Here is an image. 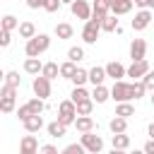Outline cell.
Segmentation results:
<instances>
[{
    "mask_svg": "<svg viewBox=\"0 0 154 154\" xmlns=\"http://www.w3.org/2000/svg\"><path fill=\"white\" fill-rule=\"evenodd\" d=\"M48 48H51V36H48V34H36L34 38L26 41L24 53H26V58H38V55H43Z\"/></svg>",
    "mask_w": 154,
    "mask_h": 154,
    "instance_id": "1",
    "label": "cell"
},
{
    "mask_svg": "<svg viewBox=\"0 0 154 154\" xmlns=\"http://www.w3.org/2000/svg\"><path fill=\"white\" fill-rule=\"evenodd\" d=\"M111 99L116 101V103H132L135 101V96H132V82H128V79H120V82H113V87H111Z\"/></svg>",
    "mask_w": 154,
    "mask_h": 154,
    "instance_id": "2",
    "label": "cell"
},
{
    "mask_svg": "<svg viewBox=\"0 0 154 154\" xmlns=\"http://www.w3.org/2000/svg\"><path fill=\"white\" fill-rule=\"evenodd\" d=\"M43 111H46V101L38 99V96H34V99H29L26 103H22V106L17 108V118H19V120H26V118H31V116H41Z\"/></svg>",
    "mask_w": 154,
    "mask_h": 154,
    "instance_id": "3",
    "label": "cell"
},
{
    "mask_svg": "<svg viewBox=\"0 0 154 154\" xmlns=\"http://www.w3.org/2000/svg\"><path fill=\"white\" fill-rule=\"evenodd\" d=\"M55 120H60L63 125H75V120H77V106H75V101L72 99H65V101H60L58 103V116H55Z\"/></svg>",
    "mask_w": 154,
    "mask_h": 154,
    "instance_id": "4",
    "label": "cell"
},
{
    "mask_svg": "<svg viewBox=\"0 0 154 154\" xmlns=\"http://www.w3.org/2000/svg\"><path fill=\"white\" fill-rule=\"evenodd\" d=\"M79 144L87 149V154H103V137L96 135V132L79 135Z\"/></svg>",
    "mask_w": 154,
    "mask_h": 154,
    "instance_id": "5",
    "label": "cell"
},
{
    "mask_svg": "<svg viewBox=\"0 0 154 154\" xmlns=\"http://www.w3.org/2000/svg\"><path fill=\"white\" fill-rule=\"evenodd\" d=\"M17 91H19V89H12V87L2 84V89H0V111H2V113H12V111H14Z\"/></svg>",
    "mask_w": 154,
    "mask_h": 154,
    "instance_id": "6",
    "label": "cell"
},
{
    "mask_svg": "<svg viewBox=\"0 0 154 154\" xmlns=\"http://www.w3.org/2000/svg\"><path fill=\"white\" fill-rule=\"evenodd\" d=\"M31 89H34V96H38V99H48L51 94H53V87H51V79H46L43 75H38V77H34V82H31Z\"/></svg>",
    "mask_w": 154,
    "mask_h": 154,
    "instance_id": "7",
    "label": "cell"
},
{
    "mask_svg": "<svg viewBox=\"0 0 154 154\" xmlns=\"http://www.w3.org/2000/svg\"><path fill=\"white\" fill-rule=\"evenodd\" d=\"M152 10H137L135 12V17L130 19V26H132V31H144L149 24H152Z\"/></svg>",
    "mask_w": 154,
    "mask_h": 154,
    "instance_id": "8",
    "label": "cell"
},
{
    "mask_svg": "<svg viewBox=\"0 0 154 154\" xmlns=\"http://www.w3.org/2000/svg\"><path fill=\"white\" fill-rule=\"evenodd\" d=\"M99 34H101V24H99V22H94V19H89V22H84V26H82V41H84L87 46H91V43H96V38H99Z\"/></svg>",
    "mask_w": 154,
    "mask_h": 154,
    "instance_id": "9",
    "label": "cell"
},
{
    "mask_svg": "<svg viewBox=\"0 0 154 154\" xmlns=\"http://www.w3.org/2000/svg\"><path fill=\"white\" fill-rule=\"evenodd\" d=\"M70 12H72V17L82 19V22H89L91 19V2L89 0H75L70 5Z\"/></svg>",
    "mask_w": 154,
    "mask_h": 154,
    "instance_id": "10",
    "label": "cell"
},
{
    "mask_svg": "<svg viewBox=\"0 0 154 154\" xmlns=\"http://www.w3.org/2000/svg\"><path fill=\"white\" fill-rule=\"evenodd\" d=\"M111 14V0H91V19L94 22H103Z\"/></svg>",
    "mask_w": 154,
    "mask_h": 154,
    "instance_id": "11",
    "label": "cell"
},
{
    "mask_svg": "<svg viewBox=\"0 0 154 154\" xmlns=\"http://www.w3.org/2000/svg\"><path fill=\"white\" fill-rule=\"evenodd\" d=\"M103 67H106L108 79H113V82H120V79L128 77V67H125L123 63H118V60H111V63H106Z\"/></svg>",
    "mask_w": 154,
    "mask_h": 154,
    "instance_id": "12",
    "label": "cell"
},
{
    "mask_svg": "<svg viewBox=\"0 0 154 154\" xmlns=\"http://www.w3.org/2000/svg\"><path fill=\"white\" fill-rule=\"evenodd\" d=\"M149 70H152V67H149L147 60H132V63L128 65V77H130L132 82H137V79H142Z\"/></svg>",
    "mask_w": 154,
    "mask_h": 154,
    "instance_id": "13",
    "label": "cell"
},
{
    "mask_svg": "<svg viewBox=\"0 0 154 154\" xmlns=\"http://www.w3.org/2000/svg\"><path fill=\"white\" fill-rule=\"evenodd\" d=\"M38 152H41L38 140H36L31 132H26V135L19 140V154H38Z\"/></svg>",
    "mask_w": 154,
    "mask_h": 154,
    "instance_id": "14",
    "label": "cell"
},
{
    "mask_svg": "<svg viewBox=\"0 0 154 154\" xmlns=\"http://www.w3.org/2000/svg\"><path fill=\"white\" fill-rule=\"evenodd\" d=\"M130 60H147V41L144 38L130 41Z\"/></svg>",
    "mask_w": 154,
    "mask_h": 154,
    "instance_id": "15",
    "label": "cell"
},
{
    "mask_svg": "<svg viewBox=\"0 0 154 154\" xmlns=\"http://www.w3.org/2000/svg\"><path fill=\"white\" fill-rule=\"evenodd\" d=\"M132 7H135V0H111V14H116V17L130 14Z\"/></svg>",
    "mask_w": 154,
    "mask_h": 154,
    "instance_id": "16",
    "label": "cell"
},
{
    "mask_svg": "<svg viewBox=\"0 0 154 154\" xmlns=\"http://www.w3.org/2000/svg\"><path fill=\"white\" fill-rule=\"evenodd\" d=\"M106 79H108V75H106V67H101V65H94V67H89V84H91V87H101Z\"/></svg>",
    "mask_w": 154,
    "mask_h": 154,
    "instance_id": "17",
    "label": "cell"
},
{
    "mask_svg": "<svg viewBox=\"0 0 154 154\" xmlns=\"http://www.w3.org/2000/svg\"><path fill=\"white\" fill-rule=\"evenodd\" d=\"M75 128H77V132H79V135H84V132H94L96 123H94V118H91V116H77Z\"/></svg>",
    "mask_w": 154,
    "mask_h": 154,
    "instance_id": "18",
    "label": "cell"
},
{
    "mask_svg": "<svg viewBox=\"0 0 154 154\" xmlns=\"http://www.w3.org/2000/svg\"><path fill=\"white\" fill-rule=\"evenodd\" d=\"M53 34H55L60 41H67V38H72V36H75V29H72V24H70V22H58V24H55V29H53Z\"/></svg>",
    "mask_w": 154,
    "mask_h": 154,
    "instance_id": "19",
    "label": "cell"
},
{
    "mask_svg": "<svg viewBox=\"0 0 154 154\" xmlns=\"http://www.w3.org/2000/svg\"><path fill=\"white\" fill-rule=\"evenodd\" d=\"M108 130H111V135H120V132H128V118L113 116V118L108 120Z\"/></svg>",
    "mask_w": 154,
    "mask_h": 154,
    "instance_id": "20",
    "label": "cell"
},
{
    "mask_svg": "<svg viewBox=\"0 0 154 154\" xmlns=\"http://www.w3.org/2000/svg\"><path fill=\"white\" fill-rule=\"evenodd\" d=\"M46 132H48L53 140H60V137H65V135H67V125H63L60 120H53V123H48V125H46Z\"/></svg>",
    "mask_w": 154,
    "mask_h": 154,
    "instance_id": "21",
    "label": "cell"
},
{
    "mask_svg": "<svg viewBox=\"0 0 154 154\" xmlns=\"http://www.w3.org/2000/svg\"><path fill=\"white\" fill-rule=\"evenodd\" d=\"M24 72L38 77V75L43 72V63H41L38 58H26V60H24Z\"/></svg>",
    "mask_w": 154,
    "mask_h": 154,
    "instance_id": "22",
    "label": "cell"
},
{
    "mask_svg": "<svg viewBox=\"0 0 154 154\" xmlns=\"http://www.w3.org/2000/svg\"><path fill=\"white\" fill-rule=\"evenodd\" d=\"M108 99H111V89H108L106 84L91 89V101H94V103H106Z\"/></svg>",
    "mask_w": 154,
    "mask_h": 154,
    "instance_id": "23",
    "label": "cell"
},
{
    "mask_svg": "<svg viewBox=\"0 0 154 154\" xmlns=\"http://www.w3.org/2000/svg\"><path fill=\"white\" fill-rule=\"evenodd\" d=\"M22 125H24V130L26 132H38L41 128H43V116H31V118H26V120H22Z\"/></svg>",
    "mask_w": 154,
    "mask_h": 154,
    "instance_id": "24",
    "label": "cell"
},
{
    "mask_svg": "<svg viewBox=\"0 0 154 154\" xmlns=\"http://www.w3.org/2000/svg\"><path fill=\"white\" fill-rule=\"evenodd\" d=\"M111 147H113V149H123V152H128V147H130V135H128V132L111 135Z\"/></svg>",
    "mask_w": 154,
    "mask_h": 154,
    "instance_id": "25",
    "label": "cell"
},
{
    "mask_svg": "<svg viewBox=\"0 0 154 154\" xmlns=\"http://www.w3.org/2000/svg\"><path fill=\"white\" fill-rule=\"evenodd\" d=\"M77 63H72V60H65V63H60V77L63 79H70L72 82V77L77 75Z\"/></svg>",
    "mask_w": 154,
    "mask_h": 154,
    "instance_id": "26",
    "label": "cell"
},
{
    "mask_svg": "<svg viewBox=\"0 0 154 154\" xmlns=\"http://www.w3.org/2000/svg\"><path fill=\"white\" fill-rule=\"evenodd\" d=\"M2 84L12 87V89H19V87H22V77H19V72H17V70H7V72L2 75Z\"/></svg>",
    "mask_w": 154,
    "mask_h": 154,
    "instance_id": "27",
    "label": "cell"
},
{
    "mask_svg": "<svg viewBox=\"0 0 154 154\" xmlns=\"http://www.w3.org/2000/svg\"><path fill=\"white\" fill-rule=\"evenodd\" d=\"M17 31H19V36H22V38H26V41H29V38H34V36L38 34V31H36V24H34V22H29V19H26V22H22Z\"/></svg>",
    "mask_w": 154,
    "mask_h": 154,
    "instance_id": "28",
    "label": "cell"
},
{
    "mask_svg": "<svg viewBox=\"0 0 154 154\" xmlns=\"http://www.w3.org/2000/svg\"><path fill=\"white\" fill-rule=\"evenodd\" d=\"M41 75H43L46 79H51V82H53V79L60 75V65H58V63H53V60H48V63H43V72H41Z\"/></svg>",
    "mask_w": 154,
    "mask_h": 154,
    "instance_id": "29",
    "label": "cell"
},
{
    "mask_svg": "<svg viewBox=\"0 0 154 154\" xmlns=\"http://www.w3.org/2000/svg\"><path fill=\"white\" fill-rule=\"evenodd\" d=\"M70 99H72L75 103H82V101H89V99H91V91H89L87 87H75L72 94H70Z\"/></svg>",
    "mask_w": 154,
    "mask_h": 154,
    "instance_id": "30",
    "label": "cell"
},
{
    "mask_svg": "<svg viewBox=\"0 0 154 154\" xmlns=\"http://www.w3.org/2000/svg\"><path fill=\"white\" fill-rule=\"evenodd\" d=\"M120 29V24H118V17L116 14H108L103 22H101V31H108V34H116Z\"/></svg>",
    "mask_w": 154,
    "mask_h": 154,
    "instance_id": "31",
    "label": "cell"
},
{
    "mask_svg": "<svg viewBox=\"0 0 154 154\" xmlns=\"http://www.w3.org/2000/svg\"><path fill=\"white\" fill-rule=\"evenodd\" d=\"M19 19L14 17V14H5L2 17V22H0V29H5V31H14V29H19Z\"/></svg>",
    "mask_w": 154,
    "mask_h": 154,
    "instance_id": "32",
    "label": "cell"
},
{
    "mask_svg": "<svg viewBox=\"0 0 154 154\" xmlns=\"http://www.w3.org/2000/svg\"><path fill=\"white\" fill-rule=\"evenodd\" d=\"M67 60L82 63V60H84V48H82V46H70V48H67Z\"/></svg>",
    "mask_w": 154,
    "mask_h": 154,
    "instance_id": "33",
    "label": "cell"
},
{
    "mask_svg": "<svg viewBox=\"0 0 154 154\" xmlns=\"http://www.w3.org/2000/svg\"><path fill=\"white\" fill-rule=\"evenodd\" d=\"M72 84H75V87H84V84H89V70L79 67V70H77V75L72 77Z\"/></svg>",
    "mask_w": 154,
    "mask_h": 154,
    "instance_id": "34",
    "label": "cell"
},
{
    "mask_svg": "<svg viewBox=\"0 0 154 154\" xmlns=\"http://www.w3.org/2000/svg\"><path fill=\"white\" fill-rule=\"evenodd\" d=\"M116 116H120V118H130V116H135V106L128 101V103H118L116 106Z\"/></svg>",
    "mask_w": 154,
    "mask_h": 154,
    "instance_id": "35",
    "label": "cell"
},
{
    "mask_svg": "<svg viewBox=\"0 0 154 154\" xmlns=\"http://www.w3.org/2000/svg\"><path fill=\"white\" fill-rule=\"evenodd\" d=\"M60 154H87V149H84L79 142H70L67 147H63V149H60Z\"/></svg>",
    "mask_w": 154,
    "mask_h": 154,
    "instance_id": "36",
    "label": "cell"
},
{
    "mask_svg": "<svg viewBox=\"0 0 154 154\" xmlns=\"http://www.w3.org/2000/svg\"><path fill=\"white\" fill-rule=\"evenodd\" d=\"M77 106V116H91V111H94V101L89 99V101H82V103H75Z\"/></svg>",
    "mask_w": 154,
    "mask_h": 154,
    "instance_id": "37",
    "label": "cell"
},
{
    "mask_svg": "<svg viewBox=\"0 0 154 154\" xmlns=\"http://www.w3.org/2000/svg\"><path fill=\"white\" fill-rule=\"evenodd\" d=\"M147 94V87L142 84V79H137V82H132V96H135V101L137 99H142Z\"/></svg>",
    "mask_w": 154,
    "mask_h": 154,
    "instance_id": "38",
    "label": "cell"
},
{
    "mask_svg": "<svg viewBox=\"0 0 154 154\" xmlns=\"http://www.w3.org/2000/svg\"><path fill=\"white\" fill-rule=\"evenodd\" d=\"M142 84L147 87V91H149V94L154 91V70H149V72H147V75L142 77Z\"/></svg>",
    "mask_w": 154,
    "mask_h": 154,
    "instance_id": "39",
    "label": "cell"
},
{
    "mask_svg": "<svg viewBox=\"0 0 154 154\" xmlns=\"http://www.w3.org/2000/svg\"><path fill=\"white\" fill-rule=\"evenodd\" d=\"M60 7H63V0H46V7H43V10L53 14V12H58Z\"/></svg>",
    "mask_w": 154,
    "mask_h": 154,
    "instance_id": "40",
    "label": "cell"
},
{
    "mask_svg": "<svg viewBox=\"0 0 154 154\" xmlns=\"http://www.w3.org/2000/svg\"><path fill=\"white\" fill-rule=\"evenodd\" d=\"M12 43V31H5V29H0V46L2 48H7Z\"/></svg>",
    "mask_w": 154,
    "mask_h": 154,
    "instance_id": "41",
    "label": "cell"
},
{
    "mask_svg": "<svg viewBox=\"0 0 154 154\" xmlns=\"http://www.w3.org/2000/svg\"><path fill=\"white\" fill-rule=\"evenodd\" d=\"M135 7H140V10H154V0H135Z\"/></svg>",
    "mask_w": 154,
    "mask_h": 154,
    "instance_id": "42",
    "label": "cell"
},
{
    "mask_svg": "<svg viewBox=\"0 0 154 154\" xmlns=\"http://www.w3.org/2000/svg\"><path fill=\"white\" fill-rule=\"evenodd\" d=\"M38 154H60L55 144H41V152Z\"/></svg>",
    "mask_w": 154,
    "mask_h": 154,
    "instance_id": "43",
    "label": "cell"
},
{
    "mask_svg": "<svg viewBox=\"0 0 154 154\" xmlns=\"http://www.w3.org/2000/svg\"><path fill=\"white\" fill-rule=\"evenodd\" d=\"M26 7L29 10H38V7L43 10L46 7V0H26Z\"/></svg>",
    "mask_w": 154,
    "mask_h": 154,
    "instance_id": "44",
    "label": "cell"
},
{
    "mask_svg": "<svg viewBox=\"0 0 154 154\" xmlns=\"http://www.w3.org/2000/svg\"><path fill=\"white\" fill-rule=\"evenodd\" d=\"M142 149H144V154H154V140H147Z\"/></svg>",
    "mask_w": 154,
    "mask_h": 154,
    "instance_id": "45",
    "label": "cell"
},
{
    "mask_svg": "<svg viewBox=\"0 0 154 154\" xmlns=\"http://www.w3.org/2000/svg\"><path fill=\"white\" fill-rule=\"evenodd\" d=\"M147 135H149V140H154V120L147 125Z\"/></svg>",
    "mask_w": 154,
    "mask_h": 154,
    "instance_id": "46",
    "label": "cell"
},
{
    "mask_svg": "<svg viewBox=\"0 0 154 154\" xmlns=\"http://www.w3.org/2000/svg\"><path fill=\"white\" fill-rule=\"evenodd\" d=\"M108 154H128V152H123V149H113V147H111V152H108Z\"/></svg>",
    "mask_w": 154,
    "mask_h": 154,
    "instance_id": "47",
    "label": "cell"
},
{
    "mask_svg": "<svg viewBox=\"0 0 154 154\" xmlns=\"http://www.w3.org/2000/svg\"><path fill=\"white\" fill-rule=\"evenodd\" d=\"M128 154H144V149H132V152H128Z\"/></svg>",
    "mask_w": 154,
    "mask_h": 154,
    "instance_id": "48",
    "label": "cell"
},
{
    "mask_svg": "<svg viewBox=\"0 0 154 154\" xmlns=\"http://www.w3.org/2000/svg\"><path fill=\"white\" fill-rule=\"evenodd\" d=\"M72 2H75V0H63V5H72Z\"/></svg>",
    "mask_w": 154,
    "mask_h": 154,
    "instance_id": "49",
    "label": "cell"
},
{
    "mask_svg": "<svg viewBox=\"0 0 154 154\" xmlns=\"http://www.w3.org/2000/svg\"><path fill=\"white\" fill-rule=\"evenodd\" d=\"M149 101H152V106H154V91H152V96H149Z\"/></svg>",
    "mask_w": 154,
    "mask_h": 154,
    "instance_id": "50",
    "label": "cell"
}]
</instances>
